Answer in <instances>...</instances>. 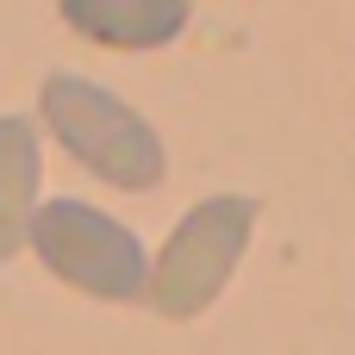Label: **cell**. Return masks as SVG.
<instances>
[{"mask_svg":"<svg viewBox=\"0 0 355 355\" xmlns=\"http://www.w3.org/2000/svg\"><path fill=\"white\" fill-rule=\"evenodd\" d=\"M37 131H50L87 175H100L119 193H150L168 175L162 131L131 100H119L112 87L75 69H50L37 81Z\"/></svg>","mask_w":355,"mask_h":355,"instance_id":"cell-1","label":"cell"},{"mask_svg":"<svg viewBox=\"0 0 355 355\" xmlns=\"http://www.w3.org/2000/svg\"><path fill=\"white\" fill-rule=\"evenodd\" d=\"M256 218L262 206L250 193H206L200 206H187L168 231V243L156 250L150 262V293L144 306L168 324H187V318H206L231 275L243 268L250 243H256Z\"/></svg>","mask_w":355,"mask_h":355,"instance_id":"cell-2","label":"cell"},{"mask_svg":"<svg viewBox=\"0 0 355 355\" xmlns=\"http://www.w3.org/2000/svg\"><path fill=\"white\" fill-rule=\"evenodd\" d=\"M25 250L62 287H75V293H87L100 306H137L150 293V250H144V237L125 218H112V212H100L87 200H44L37 218H31Z\"/></svg>","mask_w":355,"mask_h":355,"instance_id":"cell-3","label":"cell"},{"mask_svg":"<svg viewBox=\"0 0 355 355\" xmlns=\"http://www.w3.org/2000/svg\"><path fill=\"white\" fill-rule=\"evenodd\" d=\"M56 12L69 31H81L106 50H156L193 25L187 0H62Z\"/></svg>","mask_w":355,"mask_h":355,"instance_id":"cell-4","label":"cell"},{"mask_svg":"<svg viewBox=\"0 0 355 355\" xmlns=\"http://www.w3.org/2000/svg\"><path fill=\"white\" fill-rule=\"evenodd\" d=\"M44 206V131L25 112H0V262H12Z\"/></svg>","mask_w":355,"mask_h":355,"instance_id":"cell-5","label":"cell"}]
</instances>
